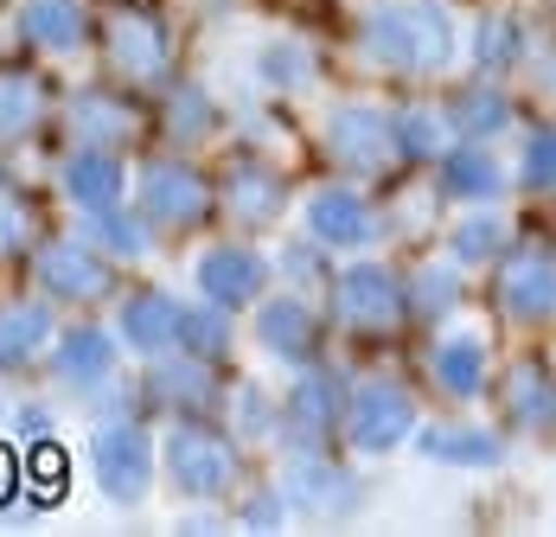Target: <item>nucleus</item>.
I'll return each instance as SVG.
<instances>
[{"label": "nucleus", "instance_id": "obj_8", "mask_svg": "<svg viewBox=\"0 0 556 537\" xmlns=\"http://www.w3.org/2000/svg\"><path fill=\"white\" fill-rule=\"evenodd\" d=\"M64 186H71V199H77V205L110 212L115 199H122V166H115L110 154H77V161L64 166Z\"/></svg>", "mask_w": 556, "mask_h": 537}, {"label": "nucleus", "instance_id": "obj_9", "mask_svg": "<svg viewBox=\"0 0 556 537\" xmlns=\"http://www.w3.org/2000/svg\"><path fill=\"white\" fill-rule=\"evenodd\" d=\"M122 326H128V339L141 346V352H161V346H173L179 339V308H173L167 295H135L128 301V314H122Z\"/></svg>", "mask_w": 556, "mask_h": 537}, {"label": "nucleus", "instance_id": "obj_1", "mask_svg": "<svg viewBox=\"0 0 556 537\" xmlns=\"http://www.w3.org/2000/svg\"><path fill=\"white\" fill-rule=\"evenodd\" d=\"M90 461H97V480L110 499H141V486H148V435L128 429V423H115L90 441Z\"/></svg>", "mask_w": 556, "mask_h": 537}, {"label": "nucleus", "instance_id": "obj_4", "mask_svg": "<svg viewBox=\"0 0 556 537\" xmlns=\"http://www.w3.org/2000/svg\"><path fill=\"white\" fill-rule=\"evenodd\" d=\"M39 275L52 282L58 295H103L110 288V268H103V257H90V250H77V243H52L46 257H39Z\"/></svg>", "mask_w": 556, "mask_h": 537}, {"label": "nucleus", "instance_id": "obj_7", "mask_svg": "<svg viewBox=\"0 0 556 537\" xmlns=\"http://www.w3.org/2000/svg\"><path fill=\"white\" fill-rule=\"evenodd\" d=\"M409 423V403H403V390H365L358 403H352V441H365V448H384L396 441Z\"/></svg>", "mask_w": 556, "mask_h": 537}, {"label": "nucleus", "instance_id": "obj_2", "mask_svg": "<svg viewBox=\"0 0 556 537\" xmlns=\"http://www.w3.org/2000/svg\"><path fill=\"white\" fill-rule=\"evenodd\" d=\"M141 212L161 217V224L205 217V186H199V173H186V166H154L148 186H141Z\"/></svg>", "mask_w": 556, "mask_h": 537}, {"label": "nucleus", "instance_id": "obj_5", "mask_svg": "<svg viewBox=\"0 0 556 537\" xmlns=\"http://www.w3.org/2000/svg\"><path fill=\"white\" fill-rule=\"evenodd\" d=\"M52 339V314L46 308H7L0 314V372H26Z\"/></svg>", "mask_w": 556, "mask_h": 537}, {"label": "nucleus", "instance_id": "obj_14", "mask_svg": "<svg viewBox=\"0 0 556 537\" xmlns=\"http://www.w3.org/2000/svg\"><path fill=\"white\" fill-rule=\"evenodd\" d=\"M358 308V321H384L396 314V288H390V275L378 268H358V275H345V314Z\"/></svg>", "mask_w": 556, "mask_h": 537}, {"label": "nucleus", "instance_id": "obj_16", "mask_svg": "<svg viewBox=\"0 0 556 537\" xmlns=\"http://www.w3.org/2000/svg\"><path fill=\"white\" fill-rule=\"evenodd\" d=\"M447 186H454V192H486V186H493V166L480 161V154H460V161L447 166Z\"/></svg>", "mask_w": 556, "mask_h": 537}, {"label": "nucleus", "instance_id": "obj_11", "mask_svg": "<svg viewBox=\"0 0 556 537\" xmlns=\"http://www.w3.org/2000/svg\"><path fill=\"white\" fill-rule=\"evenodd\" d=\"M115 352L110 339L97 333V326H77V333H64V346H58V372L71 377V384H97V377H110Z\"/></svg>", "mask_w": 556, "mask_h": 537}, {"label": "nucleus", "instance_id": "obj_3", "mask_svg": "<svg viewBox=\"0 0 556 537\" xmlns=\"http://www.w3.org/2000/svg\"><path fill=\"white\" fill-rule=\"evenodd\" d=\"M173 467H179V486H186V492H218V486L230 480V448L205 429H179Z\"/></svg>", "mask_w": 556, "mask_h": 537}, {"label": "nucleus", "instance_id": "obj_12", "mask_svg": "<svg viewBox=\"0 0 556 537\" xmlns=\"http://www.w3.org/2000/svg\"><path fill=\"white\" fill-rule=\"evenodd\" d=\"M500 301H511L518 314H544L556 301V268L544 257H525V263L511 268V288H500Z\"/></svg>", "mask_w": 556, "mask_h": 537}, {"label": "nucleus", "instance_id": "obj_15", "mask_svg": "<svg viewBox=\"0 0 556 537\" xmlns=\"http://www.w3.org/2000/svg\"><path fill=\"white\" fill-rule=\"evenodd\" d=\"M442 384L447 390H460V397H473V390H480V346H467V339L447 346L442 352Z\"/></svg>", "mask_w": 556, "mask_h": 537}, {"label": "nucleus", "instance_id": "obj_6", "mask_svg": "<svg viewBox=\"0 0 556 537\" xmlns=\"http://www.w3.org/2000/svg\"><path fill=\"white\" fill-rule=\"evenodd\" d=\"M26 33H33L39 46H52V52H71V46L90 39V13H84L77 0H33V7H26Z\"/></svg>", "mask_w": 556, "mask_h": 537}, {"label": "nucleus", "instance_id": "obj_13", "mask_svg": "<svg viewBox=\"0 0 556 537\" xmlns=\"http://www.w3.org/2000/svg\"><path fill=\"white\" fill-rule=\"evenodd\" d=\"M314 230L333 237V243H358L371 230V217H365V205L352 192H327V199H314Z\"/></svg>", "mask_w": 556, "mask_h": 537}, {"label": "nucleus", "instance_id": "obj_10", "mask_svg": "<svg viewBox=\"0 0 556 537\" xmlns=\"http://www.w3.org/2000/svg\"><path fill=\"white\" fill-rule=\"evenodd\" d=\"M199 282H205L212 301H250L263 288V268H256V257H243V250H218V257L199 263Z\"/></svg>", "mask_w": 556, "mask_h": 537}, {"label": "nucleus", "instance_id": "obj_17", "mask_svg": "<svg viewBox=\"0 0 556 537\" xmlns=\"http://www.w3.org/2000/svg\"><path fill=\"white\" fill-rule=\"evenodd\" d=\"M551 179H556V128H544L531 141V186H551Z\"/></svg>", "mask_w": 556, "mask_h": 537}, {"label": "nucleus", "instance_id": "obj_18", "mask_svg": "<svg viewBox=\"0 0 556 537\" xmlns=\"http://www.w3.org/2000/svg\"><path fill=\"white\" fill-rule=\"evenodd\" d=\"M435 454H460V461H493V441H429Z\"/></svg>", "mask_w": 556, "mask_h": 537}]
</instances>
